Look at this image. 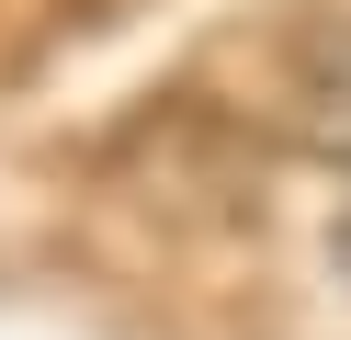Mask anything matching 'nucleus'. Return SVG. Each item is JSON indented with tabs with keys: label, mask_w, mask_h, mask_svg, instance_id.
<instances>
[{
	"label": "nucleus",
	"mask_w": 351,
	"mask_h": 340,
	"mask_svg": "<svg viewBox=\"0 0 351 340\" xmlns=\"http://www.w3.org/2000/svg\"><path fill=\"white\" fill-rule=\"evenodd\" d=\"M283 125H295V148L340 159L351 170V23H317L295 57V91H283Z\"/></svg>",
	"instance_id": "nucleus-1"
},
{
	"label": "nucleus",
	"mask_w": 351,
	"mask_h": 340,
	"mask_svg": "<svg viewBox=\"0 0 351 340\" xmlns=\"http://www.w3.org/2000/svg\"><path fill=\"white\" fill-rule=\"evenodd\" d=\"M328 249H340V284H351V204H340V227H328Z\"/></svg>",
	"instance_id": "nucleus-2"
}]
</instances>
